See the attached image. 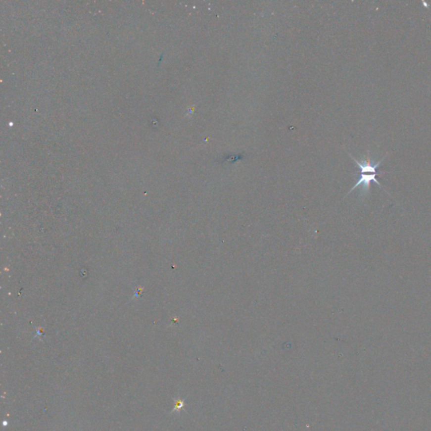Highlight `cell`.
<instances>
[{
	"label": "cell",
	"instance_id": "cell-1",
	"mask_svg": "<svg viewBox=\"0 0 431 431\" xmlns=\"http://www.w3.org/2000/svg\"><path fill=\"white\" fill-rule=\"evenodd\" d=\"M349 155L354 160L355 164L360 168L361 176L359 178L357 182L355 183V186H353L352 188L350 189L348 194L349 193H351L354 190L356 189L358 187H361V196L363 198L366 197L367 194H369L370 187H371V183L372 182L377 184L380 188L383 189L385 192L387 193L386 190L384 189L383 186L381 185L380 182L377 179V175H378V169L380 166L381 164H382V162L385 159L386 156L382 158L381 160L378 161L377 163H373V161L370 160V159H362L361 161L358 160L356 158H354L350 153H349Z\"/></svg>",
	"mask_w": 431,
	"mask_h": 431
}]
</instances>
